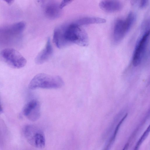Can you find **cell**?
Instances as JSON below:
<instances>
[{
    "mask_svg": "<svg viewBox=\"0 0 150 150\" xmlns=\"http://www.w3.org/2000/svg\"><path fill=\"white\" fill-rule=\"evenodd\" d=\"M3 109L0 98V116L3 113Z\"/></svg>",
    "mask_w": 150,
    "mask_h": 150,
    "instance_id": "16",
    "label": "cell"
},
{
    "mask_svg": "<svg viewBox=\"0 0 150 150\" xmlns=\"http://www.w3.org/2000/svg\"><path fill=\"white\" fill-rule=\"evenodd\" d=\"M23 132L26 140L31 145L39 149L45 147V135L40 128L34 125H27L24 127Z\"/></svg>",
    "mask_w": 150,
    "mask_h": 150,
    "instance_id": "3",
    "label": "cell"
},
{
    "mask_svg": "<svg viewBox=\"0 0 150 150\" xmlns=\"http://www.w3.org/2000/svg\"><path fill=\"white\" fill-rule=\"evenodd\" d=\"M25 27V23L21 21L1 28V33L9 34H18L23 31Z\"/></svg>",
    "mask_w": 150,
    "mask_h": 150,
    "instance_id": "11",
    "label": "cell"
},
{
    "mask_svg": "<svg viewBox=\"0 0 150 150\" xmlns=\"http://www.w3.org/2000/svg\"><path fill=\"white\" fill-rule=\"evenodd\" d=\"M64 85L63 80L59 76L40 73L32 79L29 83L28 88L31 90L39 88L56 89L61 88Z\"/></svg>",
    "mask_w": 150,
    "mask_h": 150,
    "instance_id": "2",
    "label": "cell"
},
{
    "mask_svg": "<svg viewBox=\"0 0 150 150\" xmlns=\"http://www.w3.org/2000/svg\"><path fill=\"white\" fill-rule=\"evenodd\" d=\"M149 34V30L145 32L136 44L132 61V64L134 67L137 66L141 64L146 55Z\"/></svg>",
    "mask_w": 150,
    "mask_h": 150,
    "instance_id": "6",
    "label": "cell"
},
{
    "mask_svg": "<svg viewBox=\"0 0 150 150\" xmlns=\"http://www.w3.org/2000/svg\"><path fill=\"white\" fill-rule=\"evenodd\" d=\"M149 131L150 127L149 126L137 142L135 148V150H136L137 149L140 145L146 138L149 134Z\"/></svg>",
    "mask_w": 150,
    "mask_h": 150,
    "instance_id": "13",
    "label": "cell"
},
{
    "mask_svg": "<svg viewBox=\"0 0 150 150\" xmlns=\"http://www.w3.org/2000/svg\"><path fill=\"white\" fill-rule=\"evenodd\" d=\"M72 1L71 0H64L59 4V7L61 9H62L64 7L69 4Z\"/></svg>",
    "mask_w": 150,
    "mask_h": 150,
    "instance_id": "14",
    "label": "cell"
},
{
    "mask_svg": "<svg viewBox=\"0 0 150 150\" xmlns=\"http://www.w3.org/2000/svg\"><path fill=\"white\" fill-rule=\"evenodd\" d=\"M106 22V20L104 18L96 17H86L78 20L74 23L80 26L91 24L102 23Z\"/></svg>",
    "mask_w": 150,
    "mask_h": 150,
    "instance_id": "12",
    "label": "cell"
},
{
    "mask_svg": "<svg viewBox=\"0 0 150 150\" xmlns=\"http://www.w3.org/2000/svg\"><path fill=\"white\" fill-rule=\"evenodd\" d=\"M53 41L57 47L61 48L72 44L81 46H87L89 39L85 31L73 23L55 29Z\"/></svg>",
    "mask_w": 150,
    "mask_h": 150,
    "instance_id": "1",
    "label": "cell"
},
{
    "mask_svg": "<svg viewBox=\"0 0 150 150\" xmlns=\"http://www.w3.org/2000/svg\"><path fill=\"white\" fill-rule=\"evenodd\" d=\"M129 146V144H126L122 150H127Z\"/></svg>",
    "mask_w": 150,
    "mask_h": 150,
    "instance_id": "17",
    "label": "cell"
},
{
    "mask_svg": "<svg viewBox=\"0 0 150 150\" xmlns=\"http://www.w3.org/2000/svg\"><path fill=\"white\" fill-rule=\"evenodd\" d=\"M99 6L103 10L108 12H115L121 10L122 5L119 1L103 0L99 3Z\"/></svg>",
    "mask_w": 150,
    "mask_h": 150,
    "instance_id": "9",
    "label": "cell"
},
{
    "mask_svg": "<svg viewBox=\"0 0 150 150\" xmlns=\"http://www.w3.org/2000/svg\"><path fill=\"white\" fill-rule=\"evenodd\" d=\"M0 56L2 60L10 67L14 69H20L26 65V59L17 50L12 48L2 50Z\"/></svg>",
    "mask_w": 150,
    "mask_h": 150,
    "instance_id": "5",
    "label": "cell"
},
{
    "mask_svg": "<svg viewBox=\"0 0 150 150\" xmlns=\"http://www.w3.org/2000/svg\"><path fill=\"white\" fill-rule=\"evenodd\" d=\"M1 28H0V33H1Z\"/></svg>",
    "mask_w": 150,
    "mask_h": 150,
    "instance_id": "18",
    "label": "cell"
},
{
    "mask_svg": "<svg viewBox=\"0 0 150 150\" xmlns=\"http://www.w3.org/2000/svg\"><path fill=\"white\" fill-rule=\"evenodd\" d=\"M23 113L29 120L33 122L37 120L41 115L39 102L35 100L29 101L24 107Z\"/></svg>",
    "mask_w": 150,
    "mask_h": 150,
    "instance_id": "7",
    "label": "cell"
},
{
    "mask_svg": "<svg viewBox=\"0 0 150 150\" xmlns=\"http://www.w3.org/2000/svg\"><path fill=\"white\" fill-rule=\"evenodd\" d=\"M62 9L59 7V4L54 2L47 4L45 7V14L48 18L55 19L59 17L62 13Z\"/></svg>",
    "mask_w": 150,
    "mask_h": 150,
    "instance_id": "10",
    "label": "cell"
},
{
    "mask_svg": "<svg viewBox=\"0 0 150 150\" xmlns=\"http://www.w3.org/2000/svg\"><path fill=\"white\" fill-rule=\"evenodd\" d=\"M53 52V48L50 39L49 38L45 47L39 53L35 58V63L37 64H40L46 62L52 56Z\"/></svg>",
    "mask_w": 150,
    "mask_h": 150,
    "instance_id": "8",
    "label": "cell"
},
{
    "mask_svg": "<svg viewBox=\"0 0 150 150\" xmlns=\"http://www.w3.org/2000/svg\"><path fill=\"white\" fill-rule=\"evenodd\" d=\"M136 15L133 12H130L125 19H118L115 23L113 38L114 42H120L130 30L135 21Z\"/></svg>",
    "mask_w": 150,
    "mask_h": 150,
    "instance_id": "4",
    "label": "cell"
},
{
    "mask_svg": "<svg viewBox=\"0 0 150 150\" xmlns=\"http://www.w3.org/2000/svg\"><path fill=\"white\" fill-rule=\"evenodd\" d=\"M148 3V0H142L139 3V7L141 8H143L146 6Z\"/></svg>",
    "mask_w": 150,
    "mask_h": 150,
    "instance_id": "15",
    "label": "cell"
}]
</instances>
